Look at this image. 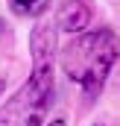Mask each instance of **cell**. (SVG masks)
Here are the masks:
<instances>
[{
	"label": "cell",
	"mask_w": 120,
	"mask_h": 126,
	"mask_svg": "<svg viewBox=\"0 0 120 126\" xmlns=\"http://www.w3.org/2000/svg\"><path fill=\"white\" fill-rule=\"evenodd\" d=\"M53 27H35L32 32V76L0 111V126H41L53 106Z\"/></svg>",
	"instance_id": "cell-1"
},
{
	"label": "cell",
	"mask_w": 120,
	"mask_h": 126,
	"mask_svg": "<svg viewBox=\"0 0 120 126\" xmlns=\"http://www.w3.org/2000/svg\"><path fill=\"white\" fill-rule=\"evenodd\" d=\"M117 50H120V44L111 30H94L64 47L61 67L73 82H79L85 88L88 97H97L108 70H111V64L117 62Z\"/></svg>",
	"instance_id": "cell-2"
},
{
	"label": "cell",
	"mask_w": 120,
	"mask_h": 126,
	"mask_svg": "<svg viewBox=\"0 0 120 126\" xmlns=\"http://www.w3.org/2000/svg\"><path fill=\"white\" fill-rule=\"evenodd\" d=\"M91 18H94V12H91L88 0H67V3L59 9V27L67 30V32L85 30V27L91 24Z\"/></svg>",
	"instance_id": "cell-3"
},
{
	"label": "cell",
	"mask_w": 120,
	"mask_h": 126,
	"mask_svg": "<svg viewBox=\"0 0 120 126\" xmlns=\"http://www.w3.org/2000/svg\"><path fill=\"white\" fill-rule=\"evenodd\" d=\"M47 3L50 0H12V12L24 15V18H35L41 12H47Z\"/></svg>",
	"instance_id": "cell-4"
},
{
	"label": "cell",
	"mask_w": 120,
	"mask_h": 126,
	"mask_svg": "<svg viewBox=\"0 0 120 126\" xmlns=\"http://www.w3.org/2000/svg\"><path fill=\"white\" fill-rule=\"evenodd\" d=\"M50 126H64V120H53V123H50Z\"/></svg>",
	"instance_id": "cell-5"
},
{
	"label": "cell",
	"mask_w": 120,
	"mask_h": 126,
	"mask_svg": "<svg viewBox=\"0 0 120 126\" xmlns=\"http://www.w3.org/2000/svg\"><path fill=\"white\" fill-rule=\"evenodd\" d=\"M0 94H3V82H0Z\"/></svg>",
	"instance_id": "cell-6"
}]
</instances>
